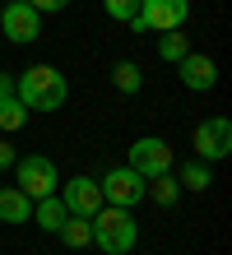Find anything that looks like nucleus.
Instances as JSON below:
<instances>
[{
    "label": "nucleus",
    "mask_w": 232,
    "mask_h": 255,
    "mask_svg": "<svg viewBox=\"0 0 232 255\" xmlns=\"http://www.w3.org/2000/svg\"><path fill=\"white\" fill-rule=\"evenodd\" d=\"M14 93L28 112H60L70 98V84L56 65H28L19 79H14Z\"/></svg>",
    "instance_id": "f257e3e1"
},
{
    "label": "nucleus",
    "mask_w": 232,
    "mask_h": 255,
    "mask_svg": "<svg viewBox=\"0 0 232 255\" xmlns=\"http://www.w3.org/2000/svg\"><path fill=\"white\" fill-rule=\"evenodd\" d=\"M139 242V228L130 218V209H116V204H102L93 214V246L102 255H130Z\"/></svg>",
    "instance_id": "f03ea898"
},
{
    "label": "nucleus",
    "mask_w": 232,
    "mask_h": 255,
    "mask_svg": "<svg viewBox=\"0 0 232 255\" xmlns=\"http://www.w3.org/2000/svg\"><path fill=\"white\" fill-rule=\"evenodd\" d=\"M186 14H191V0H139V14L130 19L135 33H167V28H181Z\"/></svg>",
    "instance_id": "7ed1b4c3"
},
{
    "label": "nucleus",
    "mask_w": 232,
    "mask_h": 255,
    "mask_svg": "<svg viewBox=\"0 0 232 255\" xmlns=\"http://www.w3.org/2000/svg\"><path fill=\"white\" fill-rule=\"evenodd\" d=\"M0 37L19 42V47L37 42V37H42V14L28 5V0H9V5L0 9Z\"/></svg>",
    "instance_id": "20e7f679"
},
{
    "label": "nucleus",
    "mask_w": 232,
    "mask_h": 255,
    "mask_svg": "<svg viewBox=\"0 0 232 255\" xmlns=\"http://www.w3.org/2000/svg\"><path fill=\"white\" fill-rule=\"evenodd\" d=\"M126 167H135L144 181H153V176H163V172H172V144L158 139V134H144V139L130 144V162H126Z\"/></svg>",
    "instance_id": "39448f33"
},
{
    "label": "nucleus",
    "mask_w": 232,
    "mask_h": 255,
    "mask_svg": "<svg viewBox=\"0 0 232 255\" xmlns=\"http://www.w3.org/2000/svg\"><path fill=\"white\" fill-rule=\"evenodd\" d=\"M232 153V121L228 116H209L195 126V158L200 162H223Z\"/></svg>",
    "instance_id": "423d86ee"
},
{
    "label": "nucleus",
    "mask_w": 232,
    "mask_h": 255,
    "mask_svg": "<svg viewBox=\"0 0 232 255\" xmlns=\"http://www.w3.org/2000/svg\"><path fill=\"white\" fill-rule=\"evenodd\" d=\"M98 186H102V200H107V204H116V209H135L139 200H144V186H149V181H144L135 167H112Z\"/></svg>",
    "instance_id": "0eeeda50"
},
{
    "label": "nucleus",
    "mask_w": 232,
    "mask_h": 255,
    "mask_svg": "<svg viewBox=\"0 0 232 255\" xmlns=\"http://www.w3.org/2000/svg\"><path fill=\"white\" fill-rule=\"evenodd\" d=\"M14 162H19V190L28 200L56 195V162L46 153H28V158H14Z\"/></svg>",
    "instance_id": "6e6552de"
},
{
    "label": "nucleus",
    "mask_w": 232,
    "mask_h": 255,
    "mask_svg": "<svg viewBox=\"0 0 232 255\" xmlns=\"http://www.w3.org/2000/svg\"><path fill=\"white\" fill-rule=\"evenodd\" d=\"M60 200H65V209H70V214H79V218H93L107 204L102 200V186L93 181V176H70V181L60 186Z\"/></svg>",
    "instance_id": "1a4fd4ad"
},
{
    "label": "nucleus",
    "mask_w": 232,
    "mask_h": 255,
    "mask_svg": "<svg viewBox=\"0 0 232 255\" xmlns=\"http://www.w3.org/2000/svg\"><path fill=\"white\" fill-rule=\"evenodd\" d=\"M177 65H181V84L195 88V93H205V88L219 84V65H214L209 56H200V51H186Z\"/></svg>",
    "instance_id": "9d476101"
},
{
    "label": "nucleus",
    "mask_w": 232,
    "mask_h": 255,
    "mask_svg": "<svg viewBox=\"0 0 232 255\" xmlns=\"http://www.w3.org/2000/svg\"><path fill=\"white\" fill-rule=\"evenodd\" d=\"M33 218V200L19 186H0V223H28Z\"/></svg>",
    "instance_id": "9b49d317"
},
{
    "label": "nucleus",
    "mask_w": 232,
    "mask_h": 255,
    "mask_svg": "<svg viewBox=\"0 0 232 255\" xmlns=\"http://www.w3.org/2000/svg\"><path fill=\"white\" fill-rule=\"evenodd\" d=\"M33 218H37V228L60 232V223L70 218V209H65V200H56V195H42V200H33Z\"/></svg>",
    "instance_id": "f8f14e48"
},
{
    "label": "nucleus",
    "mask_w": 232,
    "mask_h": 255,
    "mask_svg": "<svg viewBox=\"0 0 232 255\" xmlns=\"http://www.w3.org/2000/svg\"><path fill=\"white\" fill-rule=\"evenodd\" d=\"M60 242H65L70 251H84V246H93V218H79V214H70L65 223H60Z\"/></svg>",
    "instance_id": "ddd939ff"
},
{
    "label": "nucleus",
    "mask_w": 232,
    "mask_h": 255,
    "mask_svg": "<svg viewBox=\"0 0 232 255\" xmlns=\"http://www.w3.org/2000/svg\"><path fill=\"white\" fill-rule=\"evenodd\" d=\"M144 195H149V200L158 204V209H172V204L181 200V181H177L172 172H163V176H153V181L144 186Z\"/></svg>",
    "instance_id": "4468645a"
},
{
    "label": "nucleus",
    "mask_w": 232,
    "mask_h": 255,
    "mask_svg": "<svg viewBox=\"0 0 232 255\" xmlns=\"http://www.w3.org/2000/svg\"><path fill=\"white\" fill-rule=\"evenodd\" d=\"M177 181H181V190H200V195H205V190L214 186V172H209V162L191 158V162H186V167L177 172Z\"/></svg>",
    "instance_id": "2eb2a0df"
},
{
    "label": "nucleus",
    "mask_w": 232,
    "mask_h": 255,
    "mask_svg": "<svg viewBox=\"0 0 232 255\" xmlns=\"http://www.w3.org/2000/svg\"><path fill=\"white\" fill-rule=\"evenodd\" d=\"M186 51H191V37H186L181 28H167V33L158 37V56H163V61H172V65H177Z\"/></svg>",
    "instance_id": "dca6fc26"
},
{
    "label": "nucleus",
    "mask_w": 232,
    "mask_h": 255,
    "mask_svg": "<svg viewBox=\"0 0 232 255\" xmlns=\"http://www.w3.org/2000/svg\"><path fill=\"white\" fill-rule=\"evenodd\" d=\"M23 121H28V107L19 102V93L0 98V130H23Z\"/></svg>",
    "instance_id": "f3484780"
},
{
    "label": "nucleus",
    "mask_w": 232,
    "mask_h": 255,
    "mask_svg": "<svg viewBox=\"0 0 232 255\" xmlns=\"http://www.w3.org/2000/svg\"><path fill=\"white\" fill-rule=\"evenodd\" d=\"M112 84L121 88V93H139V84H144V70H139L135 61H121L112 70Z\"/></svg>",
    "instance_id": "a211bd4d"
},
{
    "label": "nucleus",
    "mask_w": 232,
    "mask_h": 255,
    "mask_svg": "<svg viewBox=\"0 0 232 255\" xmlns=\"http://www.w3.org/2000/svg\"><path fill=\"white\" fill-rule=\"evenodd\" d=\"M102 9H107V19H116V23H130L135 14H139V0H102Z\"/></svg>",
    "instance_id": "6ab92c4d"
},
{
    "label": "nucleus",
    "mask_w": 232,
    "mask_h": 255,
    "mask_svg": "<svg viewBox=\"0 0 232 255\" xmlns=\"http://www.w3.org/2000/svg\"><path fill=\"white\" fill-rule=\"evenodd\" d=\"M28 5H33L37 14H60V9L70 5V0H28Z\"/></svg>",
    "instance_id": "aec40b11"
},
{
    "label": "nucleus",
    "mask_w": 232,
    "mask_h": 255,
    "mask_svg": "<svg viewBox=\"0 0 232 255\" xmlns=\"http://www.w3.org/2000/svg\"><path fill=\"white\" fill-rule=\"evenodd\" d=\"M9 167H14V148L0 139V172H9Z\"/></svg>",
    "instance_id": "412c9836"
},
{
    "label": "nucleus",
    "mask_w": 232,
    "mask_h": 255,
    "mask_svg": "<svg viewBox=\"0 0 232 255\" xmlns=\"http://www.w3.org/2000/svg\"><path fill=\"white\" fill-rule=\"evenodd\" d=\"M0 98H14V74H0Z\"/></svg>",
    "instance_id": "4be33fe9"
}]
</instances>
